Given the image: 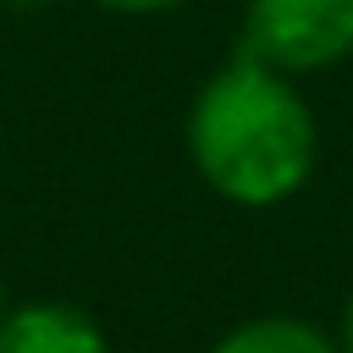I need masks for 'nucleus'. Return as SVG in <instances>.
Wrapping results in <instances>:
<instances>
[{
	"instance_id": "6e6552de",
	"label": "nucleus",
	"mask_w": 353,
	"mask_h": 353,
	"mask_svg": "<svg viewBox=\"0 0 353 353\" xmlns=\"http://www.w3.org/2000/svg\"><path fill=\"white\" fill-rule=\"evenodd\" d=\"M0 154H6V116H0Z\"/></svg>"
},
{
	"instance_id": "423d86ee",
	"label": "nucleus",
	"mask_w": 353,
	"mask_h": 353,
	"mask_svg": "<svg viewBox=\"0 0 353 353\" xmlns=\"http://www.w3.org/2000/svg\"><path fill=\"white\" fill-rule=\"evenodd\" d=\"M331 336H336V353H353V292L342 298V309H336V325H331Z\"/></svg>"
},
{
	"instance_id": "0eeeda50",
	"label": "nucleus",
	"mask_w": 353,
	"mask_h": 353,
	"mask_svg": "<svg viewBox=\"0 0 353 353\" xmlns=\"http://www.w3.org/2000/svg\"><path fill=\"white\" fill-rule=\"evenodd\" d=\"M6 303H11V298H6V270H0V314H6Z\"/></svg>"
},
{
	"instance_id": "f257e3e1",
	"label": "nucleus",
	"mask_w": 353,
	"mask_h": 353,
	"mask_svg": "<svg viewBox=\"0 0 353 353\" xmlns=\"http://www.w3.org/2000/svg\"><path fill=\"white\" fill-rule=\"evenodd\" d=\"M182 143L199 182L232 210H281L314 176L320 121L298 77L237 50L193 88Z\"/></svg>"
},
{
	"instance_id": "f03ea898",
	"label": "nucleus",
	"mask_w": 353,
	"mask_h": 353,
	"mask_svg": "<svg viewBox=\"0 0 353 353\" xmlns=\"http://www.w3.org/2000/svg\"><path fill=\"white\" fill-rule=\"evenodd\" d=\"M237 50L298 83L336 72L353 61V0H243Z\"/></svg>"
},
{
	"instance_id": "7ed1b4c3",
	"label": "nucleus",
	"mask_w": 353,
	"mask_h": 353,
	"mask_svg": "<svg viewBox=\"0 0 353 353\" xmlns=\"http://www.w3.org/2000/svg\"><path fill=\"white\" fill-rule=\"evenodd\" d=\"M0 353H110L99 314L66 298H28L6 303L0 314Z\"/></svg>"
},
{
	"instance_id": "20e7f679",
	"label": "nucleus",
	"mask_w": 353,
	"mask_h": 353,
	"mask_svg": "<svg viewBox=\"0 0 353 353\" xmlns=\"http://www.w3.org/2000/svg\"><path fill=\"white\" fill-rule=\"evenodd\" d=\"M210 353H336L331 325L303 314H248L215 336Z\"/></svg>"
},
{
	"instance_id": "39448f33",
	"label": "nucleus",
	"mask_w": 353,
	"mask_h": 353,
	"mask_svg": "<svg viewBox=\"0 0 353 353\" xmlns=\"http://www.w3.org/2000/svg\"><path fill=\"white\" fill-rule=\"evenodd\" d=\"M88 6L116 11V17H165V11H176V6H188V0H88Z\"/></svg>"
}]
</instances>
